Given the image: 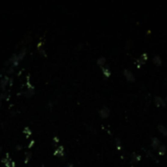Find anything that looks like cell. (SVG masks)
Listing matches in <instances>:
<instances>
[{
	"label": "cell",
	"instance_id": "1",
	"mask_svg": "<svg viewBox=\"0 0 167 167\" xmlns=\"http://www.w3.org/2000/svg\"><path fill=\"white\" fill-rule=\"evenodd\" d=\"M123 75L126 78V80L129 81V82H134V81L136 80L134 73L132 72L130 69H128V68H124L123 69Z\"/></svg>",
	"mask_w": 167,
	"mask_h": 167
},
{
	"label": "cell",
	"instance_id": "13",
	"mask_svg": "<svg viewBox=\"0 0 167 167\" xmlns=\"http://www.w3.org/2000/svg\"><path fill=\"white\" fill-rule=\"evenodd\" d=\"M140 58H141V59H142L144 62H145V63L147 61V59H149V57H147V53H143Z\"/></svg>",
	"mask_w": 167,
	"mask_h": 167
},
{
	"label": "cell",
	"instance_id": "14",
	"mask_svg": "<svg viewBox=\"0 0 167 167\" xmlns=\"http://www.w3.org/2000/svg\"><path fill=\"white\" fill-rule=\"evenodd\" d=\"M147 155H149V157H151V158H153V160H155V161H157V159H156V158H155V156H154V155H153V153H150V150H147Z\"/></svg>",
	"mask_w": 167,
	"mask_h": 167
},
{
	"label": "cell",
	"instance_id": "8",
	"mask_svg": "<svg viewBox=\"0 0 167 167\" xmlns=\"http://www.w3.org/2000/svg\"><path fill=\"white\" fill-rule=\"evenodd\" d=\"M102 68V71H103L104 76L106 77V78H110L111 75V69L108 68H106V67H103V68Z\"/></svg>",
	"mask_w": 167,
	"mask_h": 167
},
{
	"label": "cell",
	"instance_id": "10",
	"mask_svg": "<svg viewBox=\"0 0 167 167\" xmlns=\"http://www.w3.org/2000/svg\"><path fill=\"white\" fill-rule=\"evenodd\" d=\"M106 62H107V59L104 56H101V57L98 58V59H97V64H98L101 68L105 67V65H106Z\"/></svg>",
	"mask_w": 167,
	"mask_h": 167
},
{
	"label": "cell",
	"instance_id": "11",
	"mask_svg": "<svg viewBox=\"0 0 167 167\" xmlns=\"http://www.w3.org/2000/svg\"><path fill=\"white\" fill-rule=\"evenodd\" d=\"M144 64H145V62H144V61L141 59V58H137V59L135 60V65H137L138 68H141Z\"/></svg>",
	"mask_w": 167,
	"mask_h": 167
},
{
	"label": "cell",
	"instance_id": "4",
	"mask_svg": "<svg viewBox=\"0 0 167 167\" xmlns=\"http://www.w3.org/2000/svg\"><path fill=\"white\" fill-rule=\"evenodd\" d=\"M150 145H151V147H153V150H157L159 146H160L161 144H160V141H159V139L157 137H153L150 139Z\"/></svg>",
	"mask_w": 167,
	"mask_h": 167
},
{
	"label": "cell",
	"instance_id": "5",
	"mask_svg": "<svg viewBox=\"0 0 167 167\" xmlns=\"http://www.w3.org/2000/svg\"><path fill=\"white\" fill-rule=\"evenodd\" d=\"M142 159V155L141 154H138L136 153H132V156H131V163H137L139 161H141Z\"/></svg>",
	"mask_w": 167,
	"mask_h": 167
},
{
	"label": "cell",
	"instance_id": "6",
	"mask_svg": "<svg viewBox=\"0 0 167 167\" xmlns=\"http://www.w3.org/2000/svg\"><path fill=\"white\" fill-rule=\"evenodd\" d=\"M157 129H158V131L160 132V133H161L163 136H165V137H167V127H166L165 125H163V124L159 123L158 125H157Z\"/></svg>",
	"mask_w": 167,
	"mask_h": 167
},
{
	"label": "cell",
	"instance_id": "7",
	"mask_svg": "<svg viewBox=\"0 0 167 167\" xmlns=\"http://www.w3.org/2000/svg\"><path fill=\"white\" fill-rule=\"evenodd\" d=\"M166 150H167V149H166L165 145H162L161 144V145L159 146L158 150H157V153H158V155H160V156H163V155H165Z\"/></svg>",
	"mask_w": 167,
	"mask_h": 167
},
{
	"label": "cell",
	"instance_id": "9",
	"mask_svg": "<svg viewBox=\"0 0 167 167\" xmlns=\"http://www.w3.org/2000/svg\"><path fill=\"white\" fill-rule=\"evenodd\" d=\"M153 64L155 65H161L162 64V60H161V57L159 56V55H154L153 58Z\"/></svg>",
	"mask_w": 167,
	"mask_h": 167
},
{
	"label": "cell",
	"instance_id": "12",
	"mask_svg": "<svg viewBox=\"0 0 167 167\" xmlns=\"http://www.w3.org/2000/svg\"><path fill=\"white\" fill-rule=\"evenodd\" d=\"M115 146H116V149L118 150H122V145H121V142H120V140L118 138L115 139Z\"/></svg>",
	"mask_w": 167,
	"mask_h": 167
},
{
	"label": "cell",
	"instance_id": "2",
	"mask_svg": "<svg viewBox=\"0 0 167 167\" xmlns=\"http://www.w3.org/2000/svg\"><path fill=\"white\" fill-rule=\"evenodd\" d=\"M99 114L102 118H108L111 114V110L108 107L104 106L101 108V110H99Z\"/></svg>",
	"mask_w": 167,
	"mask_h": 167
},
{
	"label": "cell",
	"instance_id": "3",
	"mask_svg": "<svg viewBox=\"0 0 167 167\" xmlns=\"http://www.w3.org/2000/svg\"><path fill=\"white\" fill-rule=\"evenodd\" d=\"M154 105L158 108L160 107H165L166 106V102L164 101V99L160 96H155L154 97Z\"/></svg>",
	"mask_w": 167,
	"mask_h": 167
}]
</instances>
